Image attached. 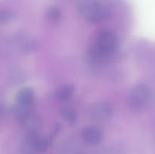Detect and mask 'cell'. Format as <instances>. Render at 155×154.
I'll return each instance as SVG.
<instances>
[{"mask_svg":"<svg viewBox=\"0 0 155 154\" xmlns=\"http://www.w3.org/2000/svg\"><path fill=\"white\" fill-rule=\"evenodd\" d=\"M78 10L83 18L94 24L104 21L107 17V11L96 0H82Z\"/></svg>","mask_w":155,"mask_h":154,"instance_id":"obj_1","label":"cell"},{"mask_svg":"<svg viewBox=\"0 0 155 154\" xmlns=\"http://www.w3.org/2000/svg\"><path fill=\"white\" fill-rule=\"evenodd\" d=\"M92 45L109 60L117 51L119 48V39L113 32L104 30L98 33L95 43Z\"/></svg>","mask_w":155,"mask_h":154,"instance_id":"obj_2","label":"cell"},{"mask_svg":"<svg viewBox=\"0 0 155 154\" xmlns=\"http://www.w3.org/2000/svg\"><path fill=\"white\" fill-rule=\"evenodd\" d=\"M151 97V89L147 85L142 83L136 85L129 95V106L132 110L139 111L148 105Z\"/></svg>","mask_w":155,"mask_h":154,"instance_id":"obj_3","label":"cell"},{"mask_svg":"<svg viewBox=\"0 0 155 154\" xmlns=\"http://www.w3.org/2000/svg\"><path fill=\"white\" fill-rule=\"evenodd\" d=\"M91 117L97 122H105L110 119L113 115V108L105 101L96 103L91 109Z\"/></svg>","mask_w":155,"mask_h":154,"instance_id":"obj_4","label":"cell"},{"mask_svg":"<svg viewBox=\"0 0 155 154\" xmlns=\"http://www.w3.org/2000/svg\"><path fill=\"white\" fill-rule=\"evenodd\" d=\"M103 132L97 126H87L82 131V137L83 140L91 145L99 144L103 140Z\"/></svg>","mask_w":155,"mask_h":154,"instance_id":"obj_5","label":"cell"},{"mask_svg":"<svg viewBox=\"0 0 155 154\" xmlns=\"http://www.w3.org/2000/svg\"><path fill=\"white\" fill-rule=\"evenodd\" d=\"M14 41L15 48L23 53L33 52L37 48V43L35 39L26 35H18Z\"/></svg>","mask_w":155,"mask_h":154,"instance_id":"obj_6","label":"cell"},{"mask_svg":"<svg viewBox=\"0 0 155 154\" xmlns=\"http://www.w3.org/2000/svg\"><path fill=\"white\" fill-rule=\"evenodd\" d=\"M16 104L25 107H33L35 93L30 88H23L16 95Z\"/></svg>","mask_w":155,"mask_h":154,"instance_id":"obj_7","label":"cell"},{"mask_svg":"<svg viewBox=\"0 0 155 154\" xmlns=\"http://www.w3.org/2000/svg\"><path fill=\"white\" fill-rule=\"evenodd\" d=\"M39 136V133L28 132L21 146L22 154H37L36 142Z\"/></svg>","mask_w":155,"mask_h":154,"instance_id":"obj_8","label":"cell"},{"mask_svg":"<svg viewBox=\"0 0 155 154\" xmlns=\"http://www.w3.org/2000/svg\"><path fill=\"white\" fill-rule=\"evenodd\" d=\"M74 91L72 85H65L61 86L56 92V98L59 101H66L71 98Z\"/></svg>","mask_w":155,"mask_h":154,"instance_id":"obj_9","label":"cell"},{"mask_svg":"<svg viewBox=\"0 0 155 154\" xmlns=\"http://www.w3.org/2000/svg\"><path fill=\"white\" fill-rule=\"evenodd\" d=\"M24 124L26 126V128H27L28 132L35 133H39V129L41 128V125H42L40 119L38 118V116H34V115H31L24 122Z\"/></svg>","mask_w":155,"mask_h":154,"instance_id":"obj_10","label":"cell"},{"mask_svg":"<svg viewBox=\"0 0 155 154\" xmlns=\"http://www.w3.org/2000/svg\"><path fill=\"white\" fill-rule=\"evenodd\" d=\"M61 114L66 122L71 125H74L77 122V113L74 109L69 107H65L61 110Z\"/></svg>","mask_w":155,"mask_h":154,"instance_id":"obj_11","label":"cell"},{"mask_svg":"<svg viewBox=\"0 0 155 154\" xmlns=\"http://www.w3.org/2000/svg\"><path fill=\"white\" fill-rule=\"evenodd\" d=\"M61 10L58 7L51 6L48 9L46 12V18L49 22L52 24L58 23L61 18Z\"/></svg>","mask_w":155,"mask_h":154,"instance_id":"obj_12","label":"cell"},{"mask_svg":"<svg viewBox=\"0 0 155 154\" xmlns=\"http://www.w3.org/2000/svg\"><path fill=\"white\" fill-rule=\"evenodd\" d=\"M13 19V14L8 10H2L0 14V21L2 24H5Z\"/></svg>","mask_w":155,"mask_h":154,"instance_id":"obj_13","label":"cell"},{"mask_svg":"<svg viewBox=\"0 0 155 154\" xmlns=\"http://www.w3.org/2000/svg\"><path fill=\"white\" fill-rule=\"evenodd\" d=\"M100 154H124V152L120 148L111 146V147H108L101 151Z\"/></svg>","mask_w":155,"mask_h":154,"instance_id":"obj_14","label":"cell"}]
</instances>
